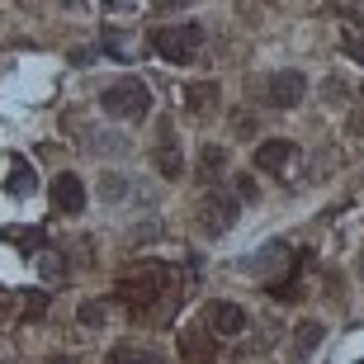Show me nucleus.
Listing matches in <instances>:
<instances>
[{
    "label": "nucleus",
    "instance_id": "obj_5",
    "mask_svg": "<svg viewBox=\"0 0 364 364\" xmlns=\"http://www.w3.org/2000/svg\"><path fill=\"white\" fill-rule=\"evenodd\" d=\"M308 95V76L303 71H274L270 85H265V105L270 109H298Z\"/></svg>",
    "mask_w": 364,
    "mask_h": 364
},
{
    "label": "nucleus",
    "instance_id": "obj_11",
    "mask_svg": "<svg viewBox=\"0 0 364 364\" xmlns=\"http://www.w3.org/2000/svg\"><path fill=\"white\" fill-rule=\"evenodd\" d=\"M322 322H298L294 326V350H289V360L294 364H308L312 360V350H317V346H322Z\"/></svg>",
    "mask_w": 364,
    "mask_h": 364
},
{
    "label": "nucleus",
    "instance_id": "obj_7",
    "mask_svg": "<svg viewBox=\"0 0 364 364\" xmlns=\"http://www.w3.org/2000/svg\"><path fill=\"white\" fill-rule=\"evenodd\" d=\"M294 161H298V147L289 142V137H265V142L256 147V166L270 171V176H284Z\"/></svg>",
    "mask_w": 364,
    "mask_h": 364
},
{
    "label": "nucleus",
    "instance_id": "obj_21",
    "mask_svg": "<svg viewBox=\"0 0 364 364\" xmlns=\"http://www.w3.org/2000/svg\"><path fill=\"white\" fill-rule=\"evenodd\" d=\"M189 0H156V10H185Z\"/></svg>",
    "mask_w": 364,
    "mask_h": 364
},
{
    "label": "nucleus",
    "instance_id": "obj_15",
    "mask_svg": "<svg viewBox=\"0 0 364 364\" xmlns=\"http://www.w3.org/2000/svg\"><path fill=\"white\" fill-rule=\"evenodd\" d=\"M100 199H105V203H119V199H128V180L109 171V176L100 180Z\"/></svg>",
    "mask_w": 364,
    "mask_h": 364
},
{
    "label": "nucleus",
    "instance_id": "obj_22",
    "mask_svg": "<svg viewBox=\"0 0 364 364\" xmlns=\"http://www.w3.org/2000/svg\"><path fill=\"white\" fill-rule=\"evenodd\" d=\"M105 5H123V0H105Z\"/></svg>",
    "mask_w": 364,
    "mask_h": 364
},
{
    "label": "nucleus",
    "instance_id": "obj_6",
    "mask_svg": "<svg viewBox=\"0 0 364 364\" xmlns=\"http://www.w3.org/2000/svg\"><path fill=\"white\" fill-rule=\"evenodd\" d=\"M151 161H156V171H161L166 180H180V171H185V156H180V142H176V128H171V123L156 128V151H151Z\"/></svg>",
    "mask_w": 364,
    "mask_h": 364
},
{
    "label": "nucleus",
    "instance_id": "obj_20",
    "mask_svg": "<svg viewBox=\"0 0 364 364\" xmlns=\"http://www.w3.org/2000/svg\"><path fill=\"white\" fill-rule=\"evenodd\" d=\"M14 242H19V246H28V251H33V246H38L43 237H38V232H14Z\"/></svg>",
    "mask_w": 364,
    "mask_h": 364
},
{
    "label": "nucleus",
    "instance_id": "obj_12",
    "mask_svg": "<svg viewBox=\"0 0 364 364\" xmlns=\"http://www.w3.org/2000/svg\"><path fill=\"white\" fill-rule=\"evenodd\" d=\"M213 336L208 331H199V326H189V331H180V355H185L189 364H208L213 360Z\"/></svg>",
    "mask_w": 364,
    "mask_h": 364
},
{
    "label": "nucleus",
    "instance_id": "obj_14",
    "mask_svg": "<svg viewBox=\"0 0 364 364\" xmlns=\"http://www.w3.org/2000/svg\"><path fill=\"white\" fill-rule=\"evenodd\" d=\"M223 171H228V151H223V147H203L199 151V180H203V185H213Z\"/></svg>",
    "mask_w": 364,
    "mask_h": 364
},
{
    "label": "nucleus",
    "instance_id": "obj_13",
    "mask_svg": "<svg viewBox=\"0 0 364 364\" xmlns=\"http://www.w3.org/2000/svg\"><path fill=\"white\" fill-rule=\"evenodd\" d=\"M109 364H166V355L151 350V346H114Z\"/></svg>",
    "mask_w": 364,
    "mask_h": 364
},
{
    "label": "nucleus",
    "instance_id": "obj_24",
    "mask_svg": "<svg viewBox=\"0 0 364 364\" xmlns=\"http://www.w3.org/2000/svg\"><path fill=\"white\" fill-rule=\"evenodd\" d=\"M360 95H364V85H360Z\"/></svg>",
    "mask_w": 364,
    "mask_h": 364
},
{
    "label": "nucleus",
    "instance_id": "obj_9",
    "mask_svg": "<svg viewBox=\"0 0 364 364\" xmlns=\"http://www.w3.org/2000/svg\"><path fill=\"white\" fill-rule=\"evenodd\" d=\"M218 105H223V90H218V81H194L185 90V109L194 114V119H213Z\"/></svg>",
    "mask_w": 364,
    "mask_h": 364
},
{
    "label": "nucleus",
    "instance_id": "obj_8",
    "mask_svg": "<svg viewBox=\"0 0 364 364\" xmlns=\"http://www.w3.org/2000/svg\"><path fill=\"white\" fill-rule=\"evenodd\" d=\"M48 194H53V208L57 213H81L85 208V185H81V176H71V171H62V176L48 185Z\"/></svg>",
    "mask_w": 364,
    "mask_h": 364
},
{
    "label": "nucleus",
    "instance_id": "obj_19",
    "mask_svg": "<svg viewBox=\"0 0 364 364\" xmlns=\"http://www.w3.org/2000/svg\"><path fill=\"white\" fill-rule=\"evenodd\" d=\"M346 53H350L355 62H364V33H360V38H355V33H350V38H346Z\"/></svg>",
    "mask_w": 364,
    "mask_h": 364
},
{
    "label": "nucleus",
    "instance_id": "obj_4",
    "mask_svg": "<svg viewBox=\"0 0 364 364\" xmlns=\"http://www.w3.org/2000/svg\"><path fill=\"white\" fill-rule=\"evenodd\" d=\"M237 213H242V199H237V194H228V189H208V199L199 203L203 237H223V232L237 223Z\"/></svg>",
    "mask_w": 364,
    "mask_h": 364
},
{
    "label": "nucleus",
    "instance_id": "obj_23",
    "mask_svg": "<svg viewBox=\"0 0 364 364\" xmlns=\"http://www.w3.org/2000/svg\"><path fill=\"white\" fill-rule=\"evenodd\" d=\"M360 274H364V256H360Z\"/></svg>",
    "mask_w": 364,
    "mask_h": 364
},
{
    "label": "nucleus",
    "instance_id": "obj_10",
    "mask_svg": "<svg viewBox=\"0 0 364 364\" xmlns=\"http://www.w3.org/2000/svg\"><path fill=\"white\" fill-rule=\"evenodd\" d=\"M208 326H213V336H242L246 312L237 308V303H213V308H208Z\"/></svg>",
    "mask_w": 364,
    "mask_h": 364
},
{
    "label": "nucleus",
    "instance_id": "obj_17",
    "mask_svg": "<svg viewBox=\"0 0 364 364\" xmlns=\"http://www.w3.org/2000/svg\"><path fill=\"white\" fill-rule=\"evenodd\" d=\"M81 326H105V303H81Z\"/></svg>",
    "mask_w": 364,
    "mask_h": 364
},
{
    "label": "nucleus",
    "instance_id": "obj_2",
    "mask_svg": "<svg viewBox=\"0 0 364 364\" xmlns=\"http://www.w3.org/2000/svg\"><path fill=\"white\" fill-rule=\"evenodd\" d=\"M100 109H105L109 119H119V123H142L147 109H151V90L137 81V76H123V81H114L105 95H100Z\"/></svg>",
    "mask_w": 364,
    "mask_h": 364
},
{
    "label": "nucleus",
    "instance_id": "obj_1",
    "mask_svg": "<svg viewBox=\"0 0 364 364\" xmlns=\"http://www.w3.org/2000/svg\"><path fill=\"white\" fill-rule=\"evenodd\" d=\"M119 298L137 322H166L176 308V274L161 260H147V265H137L133 274L119 279Z\"/></svg>",
    "mask_w": 364,
    "mask_h": 364
},
{
    "label": "nucleus",
    "instance_id": "obj_3",
    "mask_svg": "<svg viewBox=\"0 0 364 364\" xmlns=\"http://www.w3.org/2000/svg\"><path fill=\"white\" fill-rule=\"evenodd\" d=\"M151 48H156V57H166V62L189 67L203 48V28L199 24H161V28H151Z\"/></svg>",
    "mask_w": 364,
    "mask_h": 364
},
{
    "label": "nucleus",
    "instance_id": "obj_16",
    "mask_svg": "<svg viewBox=\"0 0 364 364\" xmlns=\"http://www.w3.org/2000/svg\"><path fill=\"white\" fill-rule=\"evenodd\" d=\"M10 189H14V194H28V189H33V171H28V161H14Z\"/></svg>",
    "mask_w": 364,
    "mask_h": 364
},
{
    "label": "nucleus",
    "instance_id": "obj_18",
    "mask_svg": "<svg viewBox=\"0 0 364 364\" xmlns=\"http://www.w3.org/2000/svg\"><path fill=\"white\" fill-rule=\"evenodd\" d=\"M232 185H237V189H232L237 199H256V194H260V189H256V180H251V176H237Z\"/></svg>",
    "mask_w": 364,
    "mask_h": 364
}]
</instances>
